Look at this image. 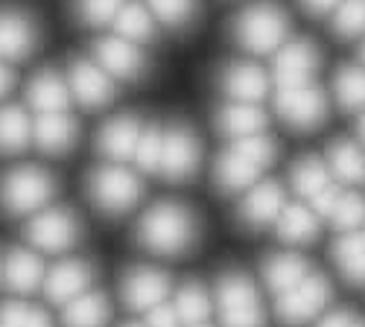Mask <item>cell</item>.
Listing matches in <instances>:
<instances>
[{"label": "cell", "mask_w": 365, "mask_h": 327, "mask_svg": "<svg viewBox=\"0 0 365 327\" xmlns=\"http://www.w3.org/2000/svg\"><path fill=\"white\" fill-rule=\"evenodd\" d=\"M26 100L38 114H53V111H68L71 105V88L56 71H41L33 76L26 88Z\"/></svg>", "instance_id": "obj_22"}, {"label": "cell", "mask_w": 365, "mask_h": 327, "mask_svg": "<svg viewBox=\"0 0 365 327\" xmlns=\"http://www.w3.org/2000/svg\"><path fill=\"white\" fill-rule=\"evenodd\" d=\"M68 88H71V97H76L79 105H85V108H103L117 94L114 79L97 62H88V58H73L71 62Z\"/></svg>", "instance_id": "obj_10"}, {"label": "cell", "mask_w": 365, "mask_h": 327, "mask_svg": "<svg viewBox=\"0 0 365 327\" xmlns=\"http://www.w3.org/2000/svg\"><path fill=\"white\" fill-rule=\"evenodd\" d=\"M88 196L97 211H103L106 217H123L140 202L143 185L132 170L120 167V164H106V167L91 170Z\"/></svg>", "instance_id": "obj_4"}, {"label": "cell", "mask_w": 365, "mask_h": 327, "mask_svg": "<svg viewBox=\"0 0 365 327\" xmlns=\"http://www.w3.org/2000/svg\"><path fill=\"white\" fill-rule=\"evenodd\" d=\"M330 281L324 275L310 272L301 284H295L292 289H287L284 295H278V318L284 327H301L310 324L313 318H319L324 313V307L330 304Z\"/></svg>", "instance_id": "obj_6"}, {"label": "cell", "mask_w": 365, "mask_h": 327, "mask_svg": "<svg viewBox=\"0 0 365 327\" xmlns=\"http://www.w3.org/2000/svg\"><path fill=\"white\" fill-rule=\"evenodd\" d=\"M140 132H143V126L138 123V117H132V114L111 117L97 135V150L114 164L117 161H129V158H135Z\"/></svg>", "instance_id": "obj_18"}, {"label": "cell", "mask_w": 365, "mask_h": 327, "mask_svg": "<svg viewBox=\"0 0 365 327\" xmlns=\"http://www.w3.org/2000/svg\"><path fill=\"white\" fill-rule=\"evenodd\" d=\"M289 182H292V190H295L301 199H307V202H310L316 193H322L327 185H333V182H330L327 164H324L322 158H316V155H307V158L295 161Z\"/></svg>", "instance_id": "obj_30"}, {"label": "cell", "mask_w": 365, "mask_h": 327, "mask_svg": "<svg viewBox=\"0 0 365 327\" xmlns=\"http://www.w3.org/2000/svg\"><path fill=\"white\" fill-rule=\"evenodd\" d=\"M199 240L196 214L181 202H158L138 222V243L152 254H185Z\"/></svg>", "instance_id": "obj_1"}, {"label": "cell", "mask_w": 365, "mask_h": 327, "mask_svg": "<svg viewBox=\"0 0 365 327\" xmlns=\"http://www.w3.org/2000/svg\"><path fill=\"white\" fill-rule=\"evenodd\" d=\"M108 313H111L108 299L94 289L76 295L73 301L65 304V321L71 327H103L108 321Z\"/></svg>", "instance_id": "obj_29"}, {"label": "cell", "mask_w": 365, "mask_h": 327, "mask_svg": "<svg viewBox=\"0 0 365 327\" xmlns=\"http://www.w3.org/2000/svg\"><path fill=\"white\" fill-rule=\"evenodd\" d=\"M56 193V178L44 167H15L0 178V207L12 217L38 214Z\"/></svg>", "instance_id": "obj_3"}, {"label": "cell", "mask_w": 365, "mask_h": 327, "mask_svg": "<svg viewBox=\"0 0 365 327\" xmlns=\"http://www.w3.org/2000/svg\"><path fill=\"white\" fill-rule=\"evenodd\" d=\"M173 307L181 318V327L187 324H202L210 318V310H214V299L207 295V289L202 284H187L175 292Z\"/></svg>", "instance_id": "obj_31"}, {"label": "cell", "mask_w": 365, "mask_h": 327, "mask_svg": "<svg viewBox=\"0 0 365 327\" xmlns=\"http://www.w3.org/2000/svg\"><path fill=\"white\" fill-rule=\"evenodd\" d=\"M217 310L222 327H266L257 286L242 272H225L217 281Z\"/></svg>", "instance_id": "obj_5"}, {"label": "cell", "mask_w": 365, "mask_h": 327, "mask_svg": "<svg viewBox=\"0 0 365 327\" xmlns=\"http://www.w3.org/2000/svg\"><path fill=\"white\" fill-rule=\"evenodd\" d=\"M79 137V123L68 111H53V114H38L33 123V140L41 152L47 155H65L73 150Z\"/></svg>", "instance_id": "obj_17"}, {"label": "cell", "mask_w": 365, "mask_h": 327, "mask_svg": "<svg viewBox=\"0 0 365 327\" xmlns=\"http://www.w3.org/2000/svg\"><path fill=\"white\" fill-rule=\"evenodd\" d=\"M143 324H146V327H181V318H178L173 301L167 299V301L155 304V307L146 313V321H143Z\"/></svg>", "instance_id": "obj_41"}, {"label": "cell", "mask_w": 365, "mask_h": 327, "mask_svg": "<svg viewBox=\"0 0 365 327\" xmlns=\"http://www.w3.org/2000/svg\"><path fill=\"white\" fill-rule=\"evenodd\" d=\"M359 137H362V140H365V114H362V117H359Z\"/></svg>", "instance_id": "obj_45"}, {"label": "cell", "mask_w": 365, "mask_h": 327, "mask_svg": "<svg viewBox=\"0 0 365 327\" xmlns=\"http://www.w3.org/2000/svg\"><path fill=\"white\" fill-rule=\"evenodd\" d=\"M333 94L345 111H365V68L345 65L333 79Z\"/></svg>", "instance_id": "obj_33"}, {"label": "cell", "mask_w": 365, "mask_h": 327, "mask_svg": "<svg viewBox=\"0 0 365 327\" xmlns=\"http://www.w3.org/2000/svg\"><path fill=\"white\" fill-rule=\"evenodd\" d=\"M146 4H149L152 15H155L158 21H164L167 26H173V29L187 26L196 18V9H199V0H146Z\"/></svg>", "instance_id": "obj_36"}, {"label": "cell", "mask_w": 365, "mask_h": 327, "mask_svg": "<svg viewBox=\"0 0 365 327\" xmlns=\"http://www.w3.org/2000/svg\"><path fill=\"white\" fill-rule=\"evenodd\" d=\"M333 33L339 38L365 36V0H342L333 9Z\"/></svg>", "instance_id": "obj_35"}, {"label": "cell", "mask_w": 365, "mask_h": 327, "mask_svg": "<svg viewBox=\"0 0 365 327\" xmlns=\"http://www.w3.org/2000/svg\"><path fill=\"white\" fill-rule=\"evenodd\" d=\"M4 281L15 295H29L44 284V263L29 249H12L4 260Z\"/></svg>", "instance_id": "obj_20"}, {"label": "cell", "mask_w": 365, "mask_h": 327, "mask_svg": "<svg viewBox=\"0 0 365 327\" xmlns=\"http://www.w3.org/2000/svg\"><path fill=\"white\" fill-rule=\"evenodd\" d=\"M359 56H362V65H365V44H362V50H359Z\"/></svg>", "instance_id": "obj_47"}, {"label": "cell", "mask_w": 365, "mask_h": 327, "mask_svg": "<svg viewBox=\"0 0 365 327\" xmlns=\"http://www.w3.org/2000/svg\"><path fill=\"white\" fill-rule=\"evenodd\" d=\"M36 47V24L21 12L0 9V62H21Z\"/></svg>", "instance_id": "obj_19"}, {"label": "cell", "mask_w": 365, "mask_h": 327, "mask_svg": "<svg viewBox=\"0 0 365 327\" xmlns=\"http://www.w3.org/2000/svg\"><path fill=\"white\" fill-rule=\"evenodd\" d=\"M275 108L281 114V120L295 132L319 129L327 120V97L316 85L281 88L278 97H275Z\"/></svg>", "instance_id": "obj_7"}, {"label": "cell", "mask_w": 365, "mask_h": 327, "mask_svg": "<svg viewBox=\"0 0 365 327\" xmlns=\"http://www.w3.org/2000/svg\"><path fill=\"white\" fill-rule=\"evenodd\" d=\"M114 26H117V38L140 44L155 38V15L149 12L146 4H138V0H126L120 12L114 15Z\"/></svg>", "instance_id": "obj_26"}, {"label": "cell", "mask_w": 365, "mask_h": 327, "mask_svg": "<svg viewBox=\"0 0 365 327\" xmlns=\"http://www.w3.org/2000/svg\"><path fill=\"white\" fill-rule=\"evenodd\" d=\"M94 56H97V65L111 79H138L143 73V68H146V58L138 50V44L123 41V38H117V36L97 41Z\"/></svg>", "instance_id": "obj_16"}, {"label": "cell", "mask_w": 365, "mask_h": 327, "mask_svg": "<svg viewBox=\"0 0 365 327\" xmlns=\"http://www.w3.org/2000/svg\"><path fill=\"white\" fill-rule=\"evenodd\" d=\"M123 4L126 0H73V15L85 26H103L114 21V15L120 12Z\"/></svg>", "instance_id": "obj_39"}, {"label": "cell", "mask_w": 365, "mask_h": 327, "mask_svg": "<svg viewBox=\"0 0 365 327\" xmlns=\"http://www.w3.org/2000/svg\"><path fill=\"white\" fill-rule=\"evenodd\" d=\"M362 237H365V234H362Z\"/></svg>", "instance_id": "obj_50"}, {"label": "cell", "mask_w": 365, "mask_h": 327, "mask_svg": "<svg viewBox=\"0 0 365 327\" xmlns=\"http://www.w3.org/2000/svg\"><path fill=\"white\" fill-rule=\"evenodd\" d=\"M327 219L336 225V228H342L345 234L356 231L365 222V199L359 193H354V190H342Z\"/></svg>", "instance_id": "obj_34"}, {"label": "cell", "mask_w": 365, "mask_h": 327, "mask_svg": "<svg viewBox=\"0 0 365 327\" xmlns=\"http://www.w3.org/2000/svg\"><path fill=\"white\" fill-rule=\"evenodd\" d=\"M231 150H237L242 158L252 161V164L260 167V170H263V167H272V164H275V158H278V143L272 140V137H266L263 132L234 140Z\"/></svg>", "instance_id": "obj_38"}, {"label": "cell", "mask_w": 365, "mask_h": 327, "mask_svg": "<svg viewBox=\"0 0 365 327\" xmlns=\"http://www.w3.org/2000/svg\"><path fill=\"white\" fill-rule=\"evenodd\" d=\"M298 4L307 9L310 15H330L333 9L342 4V0H298Z\"/></svg>", "instance_id": "obj_43"}, {"label": "cell", "mask_w": 365, "mask_h": 327, "mask_svg": "<svg viewBox=\"0 0 365 327\" xmlns=\"http://www.w3.org/2000/svg\"><path fill=\"white\" fill-rule=\"evenodd\" d=\"M231 33L242 50L266 56V53H278V47L287 41L289 21L278 4H255L234 18Z\"/></svg>", "instance_id": "obj_2"}, {"label": "cell", "mask_w": 365, "mask_h": 327, "mask_svg": "<svg viewBox=\"0 0 365 327\" xmlns=\"http://www.w3.org/2000/svg\"><path fill=\"white\" fill-rule=\"evenodd\" d=\"M327 170L330 175L342 178V182H359L365 175V155L354 140H336L327 150Z\"/></svg>", "instance_id": "obj_32"}, {"label": "cell", "mask_w": 365, "mask_h": 327, "mask_svg": "<svg viewBox=\"0 0 365 327\" xmlns=\"http://www.w3.org/2000/svg\"><path fill=\"white\" fill-rule=\"evenodd\" d=\"M220 85L231 103L257 105L269 91V76L252 62H231L220 73Z\"/></svg>", "instance_id": "obj_15"}, {"label": "cell", "mask_w": 365, "mask_h": 327, "mask_svg": "<svg viewBox=\"0 0 365 327\" xmlns=\"http://www.w3.org/2000/svg\"><path fill=\"white\" fill-rule=\"evenodd\" d=\"M260 167L246 161L237 150H225L214 164V182L222 193H242L257 185Z\"/></svg>", "instance_id": "obj_23"}, {"label": "cell", "mask_w": 365, "mask_h": 327, "mask_svg": "<svg viewBox=\"0 0 365 327\" xmlns=\"http://www.w3.org/2000/svg\"><path fill=\"white\" fill-rule=\"evenodd\" d=\"M135 161L146 172H158V164H161V129L149 126V129L140 132L138 150H135Z\"/></svg>", "instance_id": "obj_40"}, {"label": "cell", "mask_w": 365, "mask_h": 327, "mask_svg": "<svg viewBox=\"0 0 365 327\" xmlns=\"http://www.w3.org/2000/svg\"><path fill=\"white\" fill-rule=\"evenodd\" d=\"M316 327H365L354 313L348 310H336V313H327Z\"/></svg>", "instance_id": "obj_42"}, {"label": "cell", "mask_w": 365, "mask_h": 327, "mask_svg": "<svg viewBox=\"0 0 365 327\" xmlns=\"http://www.w3.org/2000/svg\"><path fill=\"white\" fill-rule=\"evenodd\" d=\"M94 284V269L85 260H62L56 263L50 272H44V292L47 299L56 304H68L76 295L88 292Z\"/></svg>", "instance_id": "obj_14"}, {"label": "cell", "mask_w": 365, "mask_h": 327, "mask_svg": "<svg viewBox=\"0 0 365 327\" xmlns=\"http://www.w3.org/2000/svg\"><path fill=\"white\" fill-rule=\"evenodd\" d=\"M0 278H4V260H0Z\"/></svg>", "instance_id": "obj_49"}, {"label": "cell", "mask_w": 365, "mask_h": 327, "mask_svg": "<svg viewBox=\"0 0 365 327\" xmlns=\"http://www.w3.org/2000/svg\"><path fill=\"white\" fill-rule=\"evenodd\" d=\"M120 295H123V304L135 313H149L155 304L167 301L170 295V278L161 269H152V266H135L123 275L120 284Z\"/></svg>", "instance_id": "obj_12"}, {"label": "cell", "mask_w": 365, "mask_h": 327, "mask_svg": "<svg viewBox=\"0 0 365 327\" xmlns=\"http://www.w3.org/2000/svg\"><path fill=\"white\" fill-rule=\"evenodd\" d=\"M260 275H263V284H266L269 292L284 295L287 289H292L295 284H301L304 278L310 275V263L298 251H281V254H272L263 263Z\"/></svg>", "instance_id": "obj_21"}, {"label": "cell", "mask_w": 365, "mask_h": 327, "mask_svg": "<svg viewBox=\"0 0 365 327\" xmlns=\"http://www.w3.org/2000/svg\"><path fill=\"white\" fill-rule=\"evenodd\" d=\"M278 237L289 246H304L313 243L319 237V217L310 211L307 204H287L281 217L275 219Z\"/></svg>", "instance_id": "obj_25"}, {"label": "cell", "mask_w": 365, "mask_h": 327, "mask_svg": "<svg viewBox=\"0 0 365 327\" xmlns=\"http://www.w3.org/2000/svg\"><path fill=\"white\" fill-rule=\"evenodd\" d=\"M12 85H15V73H12L4 62H0V100H4V97L12 91Z\"/></svg>", "instance_id": "obj_44"}, {"label": "cell", "mask_w": 365, "mask_h": 327, "mask_svg": "<svg viewBox=\"0 0 365 327\" xmlns=\"http://www.w3.org/2000/svg\"><path fill=\"white\" fill-rule=\"evenodd\" d=\"M362 178H365V175H362Z\"/></svg>", "instance_id": "obj_51"}, {"label": "cell", "mask_w": 365, "mask_h": 327, "mask_svg": "<svg viewBox=\"0 0 365 327\" xmlns=\"http://www.w3.org/2000/svg\"><path fill=\"white\" fill-rule=\"evenodd\" d=\"M333 260H336V269L348 284L365 286V237L362 234L351 231L339 237L336 246H333Z\"/></svg>", "instance_id": "obj_28"}, {"label": "cell", "mask_w": 365, "mask_h": 327, "mask_svg": "<svg viewBox=\"0 0 365 327\" xmlns=\"http://www.w3.org/2000/svg\"><path fill=\"white\" fill-rule=\"evenodd\" d=\"M33 140V120L21 105L0 108V155H15Z\"/></svg>", "instance_id": "obj_27"}, {"label": "cell", "mask_w": 365, "mask_h": 327, "mask_svg": "<svg viewBox=\"0 0 365 327\" xmlns=\"http://www.w3.org/2000/svg\"><path fill=\"white\" fill-rule=\"evenodd\" d=\"M202 158V146L199 137L187 126H170L161 132V164L158 172L170 182H187V178L199 170Z\"/></svg>", "instance_id": "obj_8"}, {"label": "cell", "mask_w": 365, "mask_h": 327, "mask_svg": "<svg viewBox=\"0 0 365 327\" xmlns=\"http://www.w3.org/2000/svg\"><path fill=\"white\" fill-rule=\"evenodd\" d=\"M316 68H319V50L307 38L284 41L275 53V82H278V88L313 85Z\"/></svg>", "instance_id": "obj_11"}, {"label": "cell", "mask_w": 365, "mask_h": 327, "mask_svg": "<svg viewBox=\"0 0 365 327\" xmlns=\"http://www.w3.org/2000/svg\"><path fill=\"white\" fill-rule=\"evenodd\" d=\"M0 327H53V324L41 307L24 304V301H6L0 304Z\"/></svg>", "instance_id": "obj_37"}, {"label": "cell", "mask_w": 365, "mask_h": 327, "mask_svg": "<svg viewBox=\"0 0 365 327\" xmlns=\"http://www.w3.org/2000/svg\"><path fill=\"white\" fill-rule=\"evenodd\" d=\"M123 327H146V324H123Z\"/></svg>", "instance_id": "obj_48"}, {"label": "cell", "mask_w": 365, "mask_h": 327, "mask_svg": "<svg viewBox=\"0 0 365 327\" xmlns=\"http://www.w3.org/2000/svg\"><path fill=\"white\" fill-rule=\"evenodd\" d=\"M284 207H287V193L278 182H257L255 187L246 190L237 214H240L242 225L257 231L266 225H275V219L281 217Z\"/></svg>", "instance_id": "obj_13"}, {"label": "cell", "mask_w": 365, "mask_h": 327, "mask_svg": "<svg viewBox=\"0 0 365 327\" xmlns=\"http://www.w3.org/2000/svg\"><path fill=\"white\" fill-rule=\"evenodd\" d=\"M26 237L38 251H68L79 240V219L68 207H44L26 225Z\"/></svg>", "instance_id": "obj_9"}, {"label": "cell", "mask_w": 365, "mask_h": 327, "mask_svg": "<svg viewBox=\"0 0 365 327\" xmlns=\"http://www.w3.org/2000/svg\"><path fill=\"white\" fill-rule=\"evenodd\" d=\"M187 327H210L207 321H202V324H187Z\"/></svg>", "instance_id": "obj_46"}, {"label": "cell", "mask_w": 365, "mask_h": 327, "mask_svg": "<svg viewBox=\"0 0 365 327\" xmlns=\"http://www.w3.org/2000/svg\"><path fill=\"white\" fill-rule=\"evenodd\" d=\"M269 123V117L260 105H249V103H228L225 108H220L217 114V129L234 140L249 137V135H260Z\"/></svg>", "instance_id": "obj_24"}]
</instances>
